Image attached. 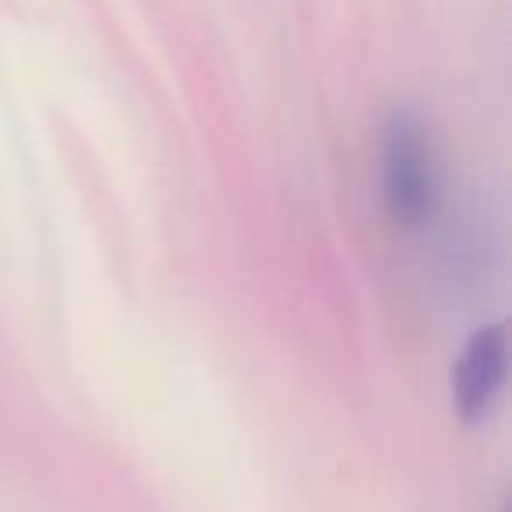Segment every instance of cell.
Wrapping results in <instances>:
<instances>
[{
    "label": "cell",
    "mask_w": 512,
    "mask_h": 512,
    "mask_svg": "<svg viewBox=\"0 0 512 512\" xmlns=\"http://www.w3.org/2000/svg\"><path fill=\"white\" fill-rule=\"evenodd\" d=\"M509 379V334L502 323L474 330L453 365V407L463 421H481Z\"/></svg>",
    "instance_id": "7a4b0ae2"
},
{
    "label": "cell",
    "mask_w": 512,
    "mask_h": 512,
    "mask_svg": "<svg viewBox=\"0 0 512 512\" xmlns=\"http://www.w3.org/2000/svg\"><path fill=\"white\" fill-rule=\"evenodd\" d=\"M386 207L400 225H425L439 204V165L428 130L411 109H393L383 134Z\"/></svg>",
    "instance_id": "6da1fadb"
}]
</instances>
